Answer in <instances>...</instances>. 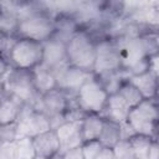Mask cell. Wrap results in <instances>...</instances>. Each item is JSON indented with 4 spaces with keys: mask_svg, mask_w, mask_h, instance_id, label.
I'll return each mask as SVG.
<instances>
[{
    "mask_svg": "<svg viewBox=\"0 0 159 159\" xmlns=\"http://www.w3.org/2000/svg\"><path fill=\"white\" fill-rule=\"evenodd\" d=\"M16 125H17L19 138L21 137L34 138L41 133L52 129L50 118L42 112L35 109L30 104H22L16 119Z\"/></svg>",
    "mask_w": 159,
    "mask_h": 159,
    "instance_id": "obj_7",
    "label": "cell"
},
{
    "mask_svg": "<svg viewBox=\"0 0 159 159\" xmlns=\"http://www.w3.org/2000/svg\"><path fill=\"white\" fill-rule=\"evenodd\" d=\"M9 70H10L9 68V61L6 60V57L2 53H0V78H2Z\"/></svg>",
    "mask_w": 159,
    "mask_h": 159,
    "instance_id": "obj_31",
    "label": "cell"
},
{
    "mask_svg": "<svg viewBox=\"0 0 159 159\" xmlns=\"http://www.w3.org/2000/svg\"><path fill=\"white\" fill-rule=\"evenodd\" d=\"M34 108L46 114L52 124L53 119L62 118V114L67 108V99L65 92L58 88H53L43 94H40V98L35 103Z\"/></svg>",
    "mask_w": 159,
    "mask_h": 159,
    "instance_id": "obj_10",
    "label": "cell"
},
{
    "mask_svg": "<svg viewBox=\"0 0 159 159\" xmlns=\"http://www.w3.org/2000/svg\"><path fill=\"white\" fill-rule=\"evenodd\" d=\"M96 159H114V154H113L112 148H106V147H103Z\"/></svg>",
    "mask_w": 159,
    "mask_h": 159,
    "instance_id": "obj_32",
    "label": "cell"
},
{
    "mask_svg": "<svg viewBox=\"0 0 159 159\" xmlns=\"http://www.w3.org/2000/svg\"><path fill=\"white\" fill-rule=\"evenodd\" d=\"M5 96V88H4V82L2 78H0V99Z\"/></svg>",
    "mask_w": 159,
    "mask_h": 159,
    "instance_id": "obj_34",
    "label": "cell"
},
{
    "mask_svg": "<svg viewBox=\"0 0 159 159\" xmlns=\"http://www.w3.org/2000/svg\"><path fill=\"white\" fill-rule=\"evenodd\" d=\"M32 73V81L35 84V88L40 94H43L53 88H56V80L53 71L45 65L40 63L36 67L31 70Z\"/></svg>",
    "mask_w": 159,
    "mask_h": 159,
    "instance_id": "obj_17",
    "label": "cell"
},
{
    "mask_svg": "<svg viewBox=\"0 0 159 159\" xmlns=\"http://www.w3.org/2000/svg\"><path fill=\"white\" fill-rule=\"evenodd\" d=\"M103 125V118L99 114H86L81 119V134L83 143L98 140Z\"/></svg>",
    "mask_w": 159,
    "mask_h": 159,
    "instance_id": "obj_18",
    "label": "cell"
},
{
    "mask_svg": "<svg viewBox=\"0 0 159 159\" xmlns=\"http://www.w3.org/2000/svg\"><path fill=\"white\" fill-rule=\"evenodd\" d=\"M55 134L60 142V154L73 148H78L83 144L81 134V119L65 120L53 128Z\"/></svg>",
    "mask_w": 159,
    "mask_h": 159,
    "instance_id": "obj_11",
    "label": "cell"
},
{
    "mask_svg": "<svg viewBox=\"0 0 159 159\" xmlns=\"http://www.w3.org/2000/svg\"><path fill=\"white\" fill-rule=\"evenodd\" d=\"M148 159H158V144L155 140H153L149 153H148Z\"/></svg>",
    "mask_w": 159,
    "mask_h": 159,
    "instance_id": "obj_33",
    "label": "cell"
},
{
    "mask_svg": "<svg viewBox=\"0 0 159 159\" xmlns=\"http://www.w3.org/2000/svg\"><path fill=\"white\" fill-rule=\"evenodd\" d=\"M7 53L14 68L32 70L42 62V42L19 39L15 40Z\"/></svg>",
    "mask_w": 159,
    "mask_h": 159,
    "instance_id": "obj_6",
    "label": "cell"
},
{
    "mask_svg": "<svg viewBox=\"0 0 159 159\" xmlns=\"http://www.w3.org/2000/svg\"><path fill=\"white\" fill-rule=\"evenodd\" d=\"M109 93L106 91L103 84L94 76L89 77L77 91L76 102L78 109L87 114H101Z\"/></svg>",
    "mask_w": 159,
    "mask_h": 159,
    "instance_id": "obj_3",
    "label": "cell"
},
{
    "mask_svg": "<svg viewBox=\"0 0 159 159\" xmlns=\"http://www.w3.org/2000/svg\"><path fill=\"white\" fill-rule=\"evenodd\" d=\"M56 80V88L61 89L62 92H72L77 93L80 87L92 77V72H87L78 67L70 65L68 62L56 67L52 70Z\"/></svg>",
    "mask_w": 159,
    "mask_h": 159,
    "instance_id": "obj_8",
    "label": "cell"
},
{
    "mask_svg": "<svg viewBox=\"0 0 159 159\" xmlns=\"http://www.w3.org/2000/svg\"><path fill=\"white\" fill-rule=\"evenodd\" d=\"M19 138L16 122L0 125V142H15Z\"/></svg>",
    "mask_w": 159,
    "mask_h": 159,
    "instance_id": "obj_26",
    "label": "cell"
},
{
    "mask_svg": "<svg viewBox=\"0 0 159 159\" xmlns=\"http://www.w3.org/2000/svg\"><path fill=\"white\" fill-rule=\"evenodd\" d=\"M158 76L153 75L150 71H145L140 75L130 76L128 82L132 83L142 94L144 99H153L157 93V84H158Z\"/></svg>",
    "mask_w": 159,
    "mask_h": 159,
    "instance_id": "obj_16",
    "label": "cell"
},
{
    "mask_svg": "<svg viewBox=\"0 0 159 159\" xmlns=\"http://www.w3.org/2000/svg\"><path fill=\"white\" fill-rule=\"evenodd\" d=\"M67 43L62 40L51 36L48 40L42 42V65L53 70L67 63Z\"/></svg>",
    "mask_w": 159,
    "mask_h": 159,
    "instance_id": "obj_12",
    "label": "cell"
},
{
    "mask_svg": "<svg viewBox=\"0 0 159 159\" xmlns=\"http://www.w3.org/2000/svg\"><path fill=\"white\" fill-rule=\"evenodd\" d=\"M116 93L127 103V106L132 109L133 107H135L142 99H144L142 97V94L139 93V91L128 81L124 83H120V86L118 87V89L116 91Z\"/></svg>",
    "mask_w": 159,
    "mask_h": 159,
    "instance_id": "obj_22",
    "label": "cell"
},
{
    "mask_svg": "<svg viewBox=\"0 0 159 159\" xmlns=\"http://www.w3.org/2000/svg\"><path fill=\"white\" fill-rule=\"evenodd\" d=\"M103 145L98 142V140H89V142H84L81 145L82 149V154L84 159H96L97 155L99 154V152L102 150Z\"/></svg>",
    "mask_w": 159,
    "mask_h": 159,
    "instance_id": "obj_27",
    "label": "cell"
},
{
    "mask_svg": "<svg viewBox=\"0 0 159 159\" xmlns=\"http://www.w3.org/2000/svg\"><path fill=\"white\" fill-rule=\"evenodd\" d=\"M96 48V58L93 71L98 75H108L117 72L120 66V55L119 48L114 46L111 41H101L94 45Z\"/></svg>",
    "mask_w": 159,
    "mask_h": 159,
    "instance_id": "obj_9",
    "label": "cell"
},
{
    "mask_svg": "<svg viewBox=\"0 0 159 159\" xmlns=\"http://www.w3.org/2000/svg\"><path fill=\"white\" fill-rule=\"evenodd\" d=\"M120 66L125 70L132 68L137 63L148 58V52L142 37H129L119 48Z\"/></svg>",
    "mask_w": 159,
    "mask_h": 159,
    "instance_id": "obj_13",
    "label": "cell"
},
{
    "mask_svg": "<svg viewBox=\"0 0 159 159\" xmlns=\"http://www.w3.org/2000/svg\"><path fill=\"white\" fill-rule=\"evenodd\" d=\"M153 140H155V139L147 137V135H140V134H135L134 137H132L129 139V143L133 149L134 158L135 159H148V153H149Z\"/></svg>",
    "mask_w": 159,
    "mask_h": 159,
    "instance_id": "obj_21",
    "label": "cell"
},
{
    "mask_svg": "<svg viewBox=\"0 0 159 159\" xmlns=\"http://www.w3.org/2000/svg\"><path fill=\"white\" fill-rule=\"evenodd\" d=\"M56 22L43 12L34 10L29 15L19 20L17 34L20 39H30L43 42L48 40L55 32Z\"/></svg>",
    "mask_w": 159,
    "mask_h": 159,
    "instance_id": "obj_4",
    "label": "cell"
},
{
    "mask_svg": "<svg viewBox=\"0 0 159 159\" xmlns=\"http://www.w3.org/2000/svg\"><path fill=\"white\" fill-rule=\"evenodd\" d=\"M60 159H84L83 154H82V149L81 147L78 148H73V149H68L63 153L60 154Z\"/></svg>",
    "mask_w": 159,
    "mask_h": 159,
    "instance_id": "obj_29",
    "label": "cell"
},
{
    "mask_svg": "<svg viewBox=\"0 0 159 159\" xmlns=\"http://www.w3.org/2000/svg\"><path fill=\"white\" fill-rule=\"evenodd\" d=\"M94 45L84 31H77L67 42L66 52L70 65L84 70L87 72L93 71L96 48Z\"/></svg>",
    "mask_w": 159,
    "mask_h": 159,
    "instance_id": "obj_2",
    "label": "cell"
},
{
    "mask_svg": "<svg viewBox=\"0 0 159 159\" xmlns=\"http://www.w3.org/2000/svg\"><path fill=\"white\" fill-rule=\"evenodd\" d=\"M24 103L11 96H4L0 99V125L14 123L17 119L20 109Z\"/></svg>",
    "mask_w": 159,
    "mask_h": 159,
    "instance_id": "obj_19",
    "label": "cell"
},
{
    "mask_svg": "<svg viewBox=\"0 0 159 159\" xmlns=\"http://www.w3.org/2000/svg\"><path fill=\"white\" fill-rule=\"evenodd\" d=\"M10 36H7V35H5V34H2V32H0V53H2L4 56H5V52H9V50L11 48V46H12V43L15 42H11L10 43Z\"/></svg>",
    "mask_w": 159,
    "mask_h": 159,
    "instance_id": "obj_30",
    "label": "cell"
},
{
    "mask_svg": "<svg viewBox=\"0 0 159 159\" xmlns=\"http://www.w3.org/2000/svg\"><path fill=\"white\" fill-rule=\"evenodd\" d=\"M19 29V20L14 15L0 12V32L11 36L12 34H16Z\"/></svg>",
    "mask_w": 159,
    "mask_h": 159,
    "instance_id": "obj_24",
    "label": "cell"
},
{
    "mask_svg": "<svg viewBox=\"0 0 159 159\" xmlns=\"http://www.w3.org/2000/svg\"><path fill=\"white\" fill-rule=\"evenodd\" d=\"M135 134L137 133L134 132V129L130 127V124L128 122H124V123L119 124V135H120L122 140H129Z\"/></svg>",
    "mask_w": 159,
    "mask_h": 159,
    "instance_id": "obj_28",
    "label": "cell"
},
{
    "mask_svg": "<svg viewBox=\"0 0 159 159\" xmlns=\"http://www.w3.org/2000/svg\"><path fill=\"white\" fill-rule=\"evenodd\" d=\"M158 108L153 99H142L129 113L127 122L137 134L147 135L154 139L157 132Z\"/></svg>",
    "mask_w": 159,
    "mask_h": 159,
    "instance_id": "obj_5",
    "label": "cell"
},
{
    "mask_svg": "<svg viewBox=\"0 0 159 159\" xmlns=\"http://www.w3.org/2000/svg\"><path fill=\"white\" fill-rule=\"evenodd\" d=\"M2 82L5 92L9 96L19 99L24 104H30L34 107L40 98L32 81L31 70H9L2 77Z\"/></svg>",
    "mask_w": 159,
    "mask_h": 159,
    "instance_id": "obj_1",
    "label": "cell"
},
{
    "mask_svg": "<svg viewBox=\"0 0 159 159\" xmlns=\"http://www.w3.org/2000/svg\"><path fill=\"white\" fill-rule=\"evenodd\" d=\"M32 142L36 152L35 159H55L60 154V142L53 129L34 137Z\"/></svg>",
    "mask_w": 159,
    "mask_h": 159,
    "instance_id": "obj_14",
    "label": "cell"
},
{
    "mask_svg": "<svg viewBox=\"0 0 159 159\" xmlns=\"http://www.w3.org/2000/svg\"><path fill=\"white\" fill-rule=\"evenodd\" d=\"M129 111H130V108L127 106V103L114 92L108 96L107 103L102 111L101 117L103 119L114 122L117 124H122V123L127 122Z\"/></svg>",
    "mask_w": 159,
    "mask_h": 159,
    "instance_id": "obj_15",
    "label": "cell"
},
{
    "mask_svg": "<svg viewBox=\"0 0 159 159\" xmlns=\"http://www.w3.org/2000/svg\"><path fill=\"white\" fill-rule=\"evenodd\" d=\"M118 140H120L119 124L103 119V125H102L101 134L98 137V142L106 148H113L118 143Z\"/></svg>",
    "mask_w": 159,
    "mask_h": 159,
    "instance_id": "obj_20",
    "label": "cell"
},
{
    "mask_svg": "<svg viewBox=\"0 0 159 159\" xmlns=\"http://www.w3.org/2000/svg\"><path fill=\"white\" fill-rule=\"evenodd\" d=\"M112 150L114 154V159H135L129 140H118Z\"/></svg>",
    "mask_w": 159,
    "mask_h": 159,
    "instance_id": "obj_25",
    "label": "cell"
},
{
    "mask_svg": "<svg viewBox=\"0 0 159 159\" xmlns=\"http://www.w3.org/2000/svg\"><path fill=\"white\" fill-rule=\"evenodd\" d=\"M15 158L16 159H35L36 152L32 138L21 137L15 140Z\"/></svg>",
    "mask_w": 159,
    "mask_h": 159,
    "instance_id": "obj_23",
    "label": "cell"
}]
</instances>
